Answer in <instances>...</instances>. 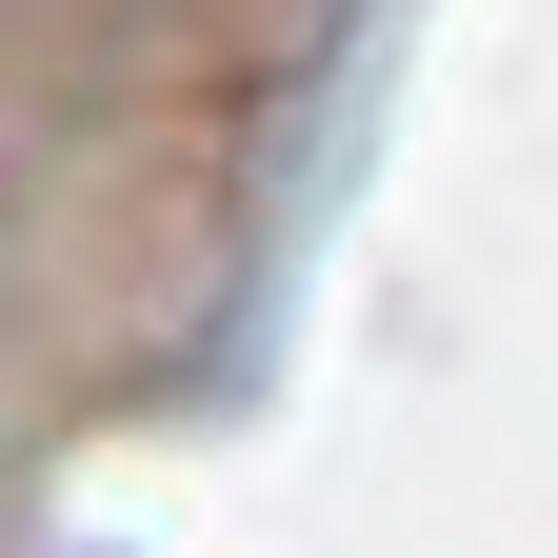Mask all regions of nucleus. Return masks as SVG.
Listing matches in <instances>:
<instances>
[]
</instances>
